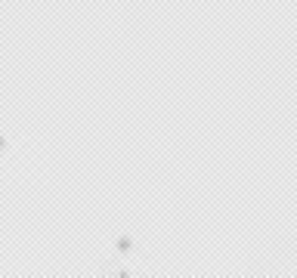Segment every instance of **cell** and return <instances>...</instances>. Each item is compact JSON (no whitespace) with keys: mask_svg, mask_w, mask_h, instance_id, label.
<instances>
[]
</instances>
